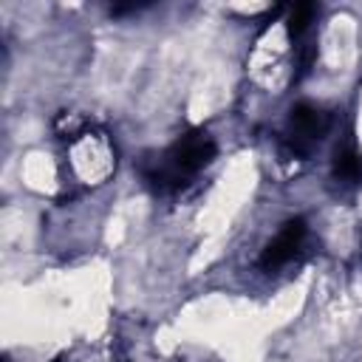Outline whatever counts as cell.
<instances>
[{
    "label": "cell",
    "mask_w": 362,
    "mask_h": 362,
    "mask_svg": "<svg viewBox=\"0 0 362 362\" xmlns=\"http://www.w3.org/2000/svg\"><path fill=\"white\" fill-rule=\"evenodd\" d=\"M331 173L337 181L342 184H356L362 181V156L351 147V144H342L334 150V161H331Z\"/></svg>",
    "instance_id": "4"
},
{
    "label": "cell",
    "mask_w": 362,
    "mask_h": 362,
    "mask_svg": "<svg viewBox=\"0 0 362 362\" xmlns=\"http://www.w3.org/2000/svg\"><path fill=\"white\" fill-rule=\"evenodd\" d=\"M303 240H305V221H303V218L286 221V223L280 226V232H277V235L266 243V249L260 252V260H257L260 269L274 272V269L286 266V263L300 252Z\"/></svg>",
    "instance_id": "3"
},
{
    "label": "cell",
    "mask_w": 362,
    "mask_h": 362,
    "mask_svg": "<svg viewBox=\"0 0 362 362\" xmlns=\"http://www.w3.org/2000/svg\"><path fill=\"white\" fill-rule=\"evenodd\" d=\"M215 158V141L204 130L184 133L175 144H170L144 173L147 181L158 192H178L184 189L209 161Z\"/></svg>",
    "instance_id": "1"
},
{
    "label": "cell",
    "mask_w": 362,
    "mask_h": 362,
    "mask_svg": "<svg viewBox=\"0 0 362 362\" xmlns=\"http://www.w3.org/2000/svg\"><path fill=\"white\" fill-rule=\"evenodd\" d=\"M328 127H331V116L322 107L300 102L288 113V122H286V130H283V141L294 156H308L325 139Z\"/></svg>",
    "instance_id": "2"
},
{
    "label": "cell",
    "mask_w": 362,
    "mask_h": 362,
    "mask_svg": "<svg viewBox=\"0 0 362 362\" xmlns=\"http://www.w3.org/2000/svg\"><path fill=\"white\" fill-rule=\"evenodd\" d=\"M54 362H62V356H57V359H54Z\"/></svg>",
    "instance_id": "6"
},
{
    "label": "cell",
    "mask_w": 362,
    "mask_h": 362,
    "mask_svg": "<svg viewBox=\"0 0 362 362\" xmlns=\"http://www.w3.org/2000/svg\"><path fill=\"white\" fill-rule=\"evenodd\" d=\"M314 14H317V6L314 3H297L294 8H291V14H288V20H286V28H288V37H300L308 25H311V20H314Z\"/></svg>",
    "instance_id": "5"
}]
</instances>
